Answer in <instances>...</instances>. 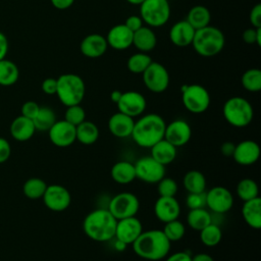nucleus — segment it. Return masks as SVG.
<instances>
[{
    "mask_svg": "<svg viewBox=\"0 0 261 261\" xmlns=\"http://www.w3.org/2000/svg\"><path fill=\"white\" fill-rule=\"evenodd\" d=\"M118 111L130 117L140 116L147 107L145 97L136 91L122 92L119 101L116 103Z\"/></svg>",
    "mask_w": 261,
    "mask_h": 261,
    "instance_id": "obj_15",
    "label": "nucleus"
},
{
    "mask_svg": "<svg viewBox=\"0 0 261 261\" xmlns=\"http://www.w3.org/2000/svg\"><path fill=\"white\" fill-rule=\"evenodd\" d=\"M153 60L145 52H138L128 57L126 61L127 69L133 73H143Z\"/></svg>",
    "mask_w": 261,
    "mask_h": 261,
    "instance_id": "obj_39",
    "label": "nucleus"
},
{
    "mask_svg": "<svg viewBox=\"0 0 261 261\" xmlns=\"http://www.w3.org/2000/svg\"><path fill=\"white\" fill-rule=\"evenodd\" d=\"M142 77L146 88L156 94L163 93L169 86V73L159 62L152 61L142 73Z\"/></svg>",
    "mask_w": 261,
    "mask_h": 261,
    "instance_id": "obj_10",
    "label": "nucleus"
},
{
    "mask_svg": "<svg viewBox=\"0 0 261 261\" xmlns=\"http://www.w3.org/2000/svg\"><path fill=\"white\" fill-rule=\"evenodd\" d=\"M233 205V196L231 192L220 186L213 187L206 192V207L212 212L223 214L228 212Z\"/></svg>",
    "mask_w": 261,
    "mask_h": 261,
    "instance_id": "obj_13",
    "label": "nucleus"
},
{
    "mask_svg": "<svg viewBox=\"0 0 261 261\" xmlns=\"http://www.w3.org/2000/svg\"><path fill=\"white\" fill-rule=\"evenodd\" d=\"M121 94H122L121 91H118V90L112 91L111 94H110V100H111L113 103L116 104V103L119 101V99H120V97H121Z\"/></svg>",
    "mask_w": 261,
    "mask_h": 261,
    "instance_id": "obj_55",
    "label": "nucleus"
},
{
    "mask_svg": "<svg viewBox=\"0 0 261 261\" xmlns=\"http://www.w3.org/2000/svg\"><path fill=\"white\" fill-rule=\"evenodd\" d=\"M143 23H144V21L140 15H130L125 19L124 25L134 33L137 30H139L140 28H142Z\"/></svg>",
    "mask_w": 261,
    "mask_h": 261,
    "instance_id": "obj_48",
    "label": "nucleus"
},
{
    "mask_svg": "<svg viewBox=\"0 0 261 261\" xmlns=\"http://www.w3.org/2000/svg\"><path fill=\"white\" fill-rule=\"evenodd\" d=\"M11 154V147L8 141L4 138H0V163H4L8 160Z\"/></svg>",
    "mask_w": 261,
    "mask_h": 261,
    "instance_id": "obj_49",
    "label": "nucleus"
},
{
    "mask_svg": "<svg viewBox=\"0 0 261 261\" xmlns=\"http://www.w3.org/2000/svg\"><path fill=\"white\" fill-rule=\"evenodd\" d=\"M156 35L149 27L143 25L133 34V45L140 52L148 53L156 47Z\"/></svg>",
    "mask_w": 261,
    "mask_h": 261,
    "instance_id": "obj_26",
    "label": "nucleus"
},
{
    "mask_svg": "<svg viewBox=\"0 0 261 261\" xmlns=\"http://www.w3.org/2000/svg\"><path fill=\"white\" fill-rule=\"evenodd\" d=\"M42 91L47 95H55L57 90V79L47 77L41 85Z\"/></svg>",
    "mask_w": 261,
    "mask_h": 261,
    "instance_id": "obj_47",
    "label": "nucleus"
},
{
    "mask_svg": "<svg viewBox=\"0 0 261 261\" xmlns=\"http://www.w3.org/2000/svg\"><path fill=\"white\" fill-rule=\"evenodd\" d=\"M132 246L140 258L148 261H159L168 255L171 243L162 229H150L143 230Z\"/></svg>",
    "mask_w": 261,
    "mask_h": 261,
    "instance_id": "obj_1",
    "label": "nucleus"
},
{
    "mask_svg": "<svg viewBox=\"0 0 261 261\" xmlns=\"http://www.w3.org/2000/svg\"><path fill=\"white\" fill-rule=\"evenodd\" d=\"M260 157V147L253 140H244L236 145L232 159L240 165L248 166L256 163Z\"/></svg>",
    "mask_w": 261,
    "mask_h": 261,
    "instance_id": "obj_18",
    "label": "nucleus"
},
{
    "mask_svg": "<svg viewBox=\"0 0 261 261\" xmlns=\"http://www.w3.org/2000/svg\"><path fill=\"white\" fill-rule=\"evenodd\" d=\"M166 122L156 113H148L135 121L132 132L134 142L142 148H151L164 138Z\"/></svg>",
    "mask_w": 261,
    "mask_h": 261,
    "instance_id": "obj_2",
    "label": "nucleus"
},
{
    "mask_svg": "<svg viewBox=\"0 0 261 261\" xmlns=\"http://www.w3.org/2000/svg\"><path fill=\"white\" fill-rule=\"evenodd\" d=\"M134 124L135 120L133 117L119 111L112 114L108 119L109 132L112 136L119 139H125L130 137Z\"/></svg>",
    "mask_w": 261,
    "mask_h": 261,
    "instance_id": "obj_22",
    "label": "nucleus"
},
{
    "mask_svg": "<svg viewBox=\"0 0 261 261\" xmlns=\"http://www.w3.org/2000/svg\"><path fill=\"white\" fill-rule=\"evenodd\" d=\"M155 216L163 223L177 219L180 214V206L175 197H160L154 204Z\"/></svg>",
    "mask_w": 261,
    "mask_h": 261,
    "instance_id": "obj_19",
    "label": "nucleus"
},
{
    "mask_svg": "<svg viewBox=\"0 0 261 261\" xmlns=\"http://www.w3.org/2000/svg\"><path fill=\"white\" fill-rule=\"evenodd\" d=\"M126 2H128L129 4H133V5H140L144 0H125Z\"/></svg>",
    "mask_w": 261,
    "mask_h": 261,
    "instance_id": "obj_57",
    "label": "nucleus"
},
{
    "mask_svg": "<svg viewBox=\"0 0 261 261\" xmlns=\"http://www.w3.org/2000/svg\"><path fill=\"white\" fill-rule=\"evenodd\" d=\"M150 150V156L164 166L173 162L176 157V147L167 142L164 138L153 145Z\"/></svg>",
    "mask_w": 261,
    "mask_h": 261,
    "instance_id": "obj_27",
    "label": "nucleus"
},
{
    "mask_svg": "<svg viewBox=\"0 0 261 261\" xmlns=\"http://www.w3.org/2000/svg\"><path fill=\"white\" fill-rule=\"evenodd\" d=\"M117 219L108 209L98 208L88 213L83 222L84 232L96 242H107L114 239Z\"/></svg>",
    "mask_w": 261,
    "mask_h": 261,
    "instance_id": "obj_3",
    "label": "nucleus"
},
{
    "mask_svg": "<svg viewBox=\"0 0 261 261\" xmlns=\"http://www.w3.org/2000/svg\"><path fill=\"white\" fill-rule=\"evenodd\" d=\"M221 239L222 230L217 224L213 222L200 230V241L206 247L217 246L221 242Z\"/></svg>",
    "mask_w": 261,
    "mask_h": 261,
    "instance_id": "obj_35",
    "label": "nucleus"
},
{
    "mask_svg": "<svg viewBox=\"0 0 261 261\" xmlns=\"http://www.w3.org/2000/svg\"><path fill=\"white\" fill-rule=\"evenodd\" d=\"M241 84L248 92H259L261 90V70L258 68H250L246 70L242 74Z\"/></svg>",
    "mask_w": 261,
    "mask_h": 261,
    "instance_id": "obj_38",
    "label": "nucleus"
},
{
    "mask_svg": "<svg viewBox=\"0 0 261 261\" xmlns=\"http://www.w3.org/2000/svg\"><path fill=\"white\" fill-rule=\"evenodd\" d=\"M136 178L147 182L157 184L165 176V166L151 156L141 157L135 164Z\"/></svg>",
    "mask_w": 261,
    "mask_h": 261,
    "instance_id": "obj_11",
    "label": "nucleus"
},
{
    "mask_svg": "<svg viewBox=\"0 0 261 261\" xmlns=\"http://www.w3.org/2000/svg\"><path fill=\"white\" fill-rule=\"evenodd\" d=\"M114 247H115V249H116L117 251H123V250H125V248L127 247V245H125L124 243H122V242H120V241L115 240V242H114Z\"/></svg>",
    "mask_w": 261,
    "mask_h": 261,
    "instance_id": "obj_56",
    "label": "nucleus"
},
{
    "mask_svg": "<svg viewBox=\"0 0 261 261\" xmlns=\"http://www.w3.org/2000/svg\"><path fill=\"white\" fill-rule=\"evenodd\" d=\"M47 186L48 185L42 178L32 177V178H29L23 184L22 191L27 198L36 200V199H40L43 197Z\"/></svg>",
    "mask_w": 261,
    "mask_h": 261,
    "instance_id": "obj_37",
    "label": "nucleus"
},
{
    "mask_svg": "<svg viewBox=\"0 0 261 261\" xmlns=\"http://www.w3.org/2000/svg\"><path fill=\"white\" fill-rule=\"evenodd\" d=\"M110 175L111 178L119 185L130 184L136 179L135 165L129 161H118L112 165Z\"/></svg>",
    "mask_w": 261,
    "mask_h": 261,
    "instance_id": "obj_28",
    "label": "nucleus"
},
{
    "mask_svg": "<svg viewBox=\"0 0 261 261\" xmlns=\"http://www.w3.org/2000/svg\"><path fill=\"white\" fill-rule=\"evenodd\" d=\"M243 41L247 44H257L261 46V28L247 29L242 34Z\"/></svg>",
    "mask_w": 261,
    "mask_h": 261,
    "instance_id": "obj_44",
    "label": "nucleus"
},
{
    "mask_svg": "<svg viewBox=\"0 0 261 261\" xmlns=\"http://www.w3.org/2000/svg\"><path fill=\"white\" fill-rule=\"evenodd\" d=\"M84 80L75 73H63L57 79L56 95L64 106L81 104L85 97Z\"/></svg>",
    "mask_w": 261,
    "mask_h": 261,
    "instance_id": "obj_5",
    "label": "nucleus"
},
{
    "mask_svg": "<svg viewBox=\"0 0 261 261\" xmlns=\"http://www.w3.org/2000/svg\"><path fill=\"white\" fill-rule=\"evenodd\" d=\"M182 185L188 193H202L206 190V177L199 170H190L184 175Z\"/></svg>",
    "mask_w": 261,
    "mask_h": 261,
    "instance_id": "obj_31",
    "label": "nucleus"
},
{
    "mask_svg": "<svg viewBox=\"0 0 261 261\" xmlns=\"http://www.w3.org/2000/svg\"><path fill=\"white\" fill-rule=\"evenodd\" d=\"M107 209L117 220L132 217L137 215L140 209V201L135 194L122 192L111 198Z\"/></svg>",
    "mask_w": 261,
    "mask_h": 261,
    "instance_id": "obj_9",
    "label": "nucleus"
},
{
    "mask_svg": "<svg viewBox=\"0 0 261 261\" xmlns=\"http://www.w3.org/2000/svg\"><path fill=\"white\" fill-rule=\"evenodd\" d=\"M8 52V41L6 36L0 32V60L4 59Z\"/></svg>",
    "mask_w": 261,
    "mask_h": 261,
    "instance_id": "obj_51",
    "label": "nucleus"
},
{
    "mask_svg": "<svg viewBox=\"0 0 261 261\" xmlns=\"http://www.w3.org/2000/svg\"><path fill=\"white\" fill-rule=\"evenodd\" d=\"M133 34L124 23H118L109 30L106 41L108 46L115 50H125L133 45Z\"/></svg>",
    "mask_w": 261,
    "mask_h": 261,
    "instance_id": "obj_21",
    "label": "nucleus"
},
{
    "mask_svg": "<svg viewBox=\"0 0 261 261\" xmlns=\"http://www.w3.org/2000/svg\"><path fill=\"white\" fill-rule=\"evenodd\" d=\"M234 148H236V144H233L232 142H224L220 146V151L225 157H232Z\"/></svg>",
    "mask_w": 261,
    "mask_h": 261,
    "instance_id": "obj_52",
    "label": "nucleus"
},
{
    "mask_svg": "<svg viewBox=\"0 0 261 261\" xmlns=\"http://www.w3.org/2000/svg\"><path fill=\"white\" fill-rule=\"evenodd\" d=\"M222 114L226 122L231 126L246 127L253 120L254 109L247 99L236 96L224 102Z\"/></svg>",
    "mask_w": 261,
    "mask_h": 261,
    "instance_id": "obj_6",
    "label": "nucleus"
},
{
    "mask_svg": "<svg viewBox=\"0 0 261 261\" xmlns=\"http://www.w3.org/2000/svg\"><path fill=\"white\" fill-rule=\"evenodd\" d=\"M143 225L141 220L136 217H126L118 219L115 227L114 239L124 243L125 245H132L137 238L142 233Z\"/></svg>",
    "mask_w": 261,
    "mask_h": 261,
    "instance_id": "obj_14",
    "label": "nucleus"
},
{
    "mask_svg": "<svg viewBox=\"0 0 261 261\" xmlns=\"http://www.w3.org/2000/svg\"><path fill=\"white\" fill-rule=\"evenodd\" d=\"M108 44L106 38L100 34H90L85 37L80 45L83 55L88 58H99L107 51Z\"/></svg>",
    "mask_w": 261,
    "mask_h": 261,
    "instance_id": "obj_20",
    "label": "nucleus"
},
{
    "mask_svg": "<svg viewBox=\"0 0 261 261\" xmlns=\"http://www.w3.org/2000/svg\"><path fill=\"white\" fill-rule=\"evenodd\" d=\"M50 1L52 5L59 10H64L69 8L74 2V0H50Z\"/></svg>",
    "mask_w": 261,
    "mask_h": 261,
    "instance_id": "obj_53",
    "label": "nucleus"
},
{
    "mask_svg": "<svg viewBox=\"0 0 261 261\" xmlns=\"http://www.w3.org/2000/svg\"><path fill=\"white\" fill-rule=\"evenodd\" d=\"M99 128L98 126L92 122L85 120L79 125L75 126V138L83 145H93L99 139Z\"/></svg>",
    "mask_w": 261,
    "mask_h": 261,
    "instance_id": "obj_29",
    "label": "nucleus"
},
{
    "mask_svg": "<svg viewBox=\"0 0 261 261\" xmlns=\"http://www.w3.org/2000/svg\"><path fill=\"white\" fill-rule=\"evenodd\" d=\"M48 133L51 143L59 148L69 147L76 141L75 126L64 119L56 120Z\"/></svg>",
    "mask_w": 261,
    "mask_h": 261,
    "instance_id": "obj_16",
    "label": "nucleus"
},
{
    "mask_svg": "<svg viewBox=\"0 0 261 261\" xmlns=\"http://www.w3.org/2000/svg\"><path fill=\"white\" fill-rule=\"evenodd\" d=\"M64 120H66L74 126L79 125L80 123L86 120L85 109L81 106V104L67 106L64 113Z\"/></svg>",
    "mask_w": 261,
    "mask_h": 261,
    "instance_id": "obj_41",
    "label": "nucleus"
},
{
    "mask_svg": "<svg viewBox=\"0 0 261 261\" xmlns=\"http://www.w3.org/2000/svg\"><path fill=\"white\" fill-rule=\"evenodd\" d=\"M40 107L41 106L35 101H27L21 106V115L33 120L37 116Z\"/></svg>",
    "mask_w": 261,
    "mask_h": 261,
    "instance_id": "obj_45",
    "label": "nucleus"
},
{
    "mask_svg": "<svg viewBox=\"0 0 261 261\" xmlns=\"http://www.w3.org/2000/svg\"><path fill=\"white\" fill-rule=\"evenodd\" d=\"M192 261H214V259L207 253H198L192 256Z\"/></svg>",
    "mask_w": 261,
    "mask_h": 261,
    "instance_id": "obj_54",
    "label": "nucleus"
},
{
    "mask_svg": "<svg viewBox=\"0 0 261 261\" xmlns=\"http://www.w3.org/2000/svg\"><path fill=\"white\" fill-rule=\"evenodd\" d=\"M186 20L197 31L210 24L211 13L206 6L196 5L189 10Z\"/></svg>",
    "mask_w": 261,
    "mask_h": 261,
    "instance_id": "obj_30",
    "label": "nucleus"
},
{
    "mask_svg": "<svg viewBox=\"0 0 261 261\" xmlns=\"http://www.w3.org/2000/svg\"><path fill=\"white\" fill-rule=\"evenodd\" d=\"M192 137V128L184 119H174L165 126L164 139L174 147L187 145Z\"/></svg>",
    "mask_w": 261,
    "mask_h": 261,
    "instance_id": "obj_17",
    "label": "nucleus"
},
{
    "mask_svg": "<svg viewBox=\"0 0 261 261\" xmlns=\"http://www.w3.org/2000/svg\"><path fill=\"white\" fill-rule=\"evenodd\" d=\"M186 205L189 209L206 208V192L188 193L186 198Z\"/></svg>",
    "mask_w": 261,
    "mask_h": 261,
    "instance_id": "obj_43",
    "label": "nucleus"
},
{
    "mask_svg": "<svg viewBox=\"0 0 261 261\" xmlns=\"http://www.w3.org/2000/svg\"><path fill=\"white\" fill-rule=\"evenodd\" d=\"M187 222L191 228L200 231L212 222V216L206 208L190 209L187 216Z\"/></svg>",
    "mask_w": 261,
    "mask_h": 261,
    "instance_id": "obj_32",
    "label": "nucleus"
},
{
    "mask_svg": "<svg viewBox=\"0 0 261 261\" xmlns=\"http://www.w3.org/2000/svg\"><path fill=\"white\" fill-rule=\"evenodd\" d=\"M42 199L45 206L54 212L66 210L71 203V195L69 191L58 184L47 186Z\"/></svg>",
    "mask_w": 261,
    "mask_h": 261,
    "instance_id": "obj_12",
    "label": "nucleus"
},
{
    "mask_svg": "<svg viewBox=\"0 0 261 261\" xmlns=\"http://www.w3.org/2000/svg\"><path fill=\"white\" fill-rule=\"evenodd\" d=\"M177 190V182L171 177L164 176L157 182V191L160 197H175Z\"/></svg>",
    "mask_w": 261,
    "mask_h": 261,
    "instance_id": "obj_42",
    "label": "nucleus"
},
{
    "mask_svg": "<svg viewBox=\"0 0 261 261\" xmlns=\"http://www.w3.org/2000/svg\"><path fill=\"white\" fill-rule=\"evenodd\" d=\"M140 16L149 27L160 28L169 19V3L167 0H144L140 4Z\"/></svg>",
    "mask_w": 261,
    "mask_h": 261,
    "instance_id": "obj_7",
    "label": "nucleus"
},
{
    "mask_svg": "<svg viewBox=\"0 0 261 261\" xmlns=\"http://www.w3.org/2000/svg\"><path fill=\"white\" fill-rule=\"evenodd\" d=\"M237 195L243 201H248L259 197V188L257 182L252 178H243L237 185Z\"/></svg>",
    "mask_w": 261,
    "mask_h": 261,
    "instance_id": "obj_36",
    "label": "nucleus"
},
{
    "mask_svg": "<svg viewBox=\"0 0 261 261\" xmlns=\"http://www.w3.org/2000/svg\"><path fill=\"white\" fill-rule=\"evenodd\" d=\"M56 115L53 109L47 106H41L37 116L33 119L36 130L48 132L51 126L56 122Z\"/></svg>",
    "mask_w": 261,
    "mask_h": 261,
    "instance_id": "obj_34",
    "label": "nucleus"
},
{
    "mask_svg": "<svg viewBox=\"0 0 261 261\" xmlns=\"http://www.w3.org/2000/svg\"><path fill=\"white\" fill-rule=\"evenodd\" d=\"M196 30L185 19L179 20L170 28L169 39L177 47L190 46L193 42Z\"/></svg>",
    "mask_w": 261,
    "mask_h": 261,
    "instance_id": "obj_23",
    "label": "nucleus"
},
{
    "mask_svg": "<svg viewBox=\"0 0 261 261\" xmlns=\"http://www.w3.org/2000/svg\"><path fill=\"white\" fill-rule=\"evenodd\" d=\"M9 130L10 135L14 140L24 142L30 140L34 136L36 128L32 119L19 115L11 122Z\"/></svg>",
    "mask_w": 261,
    "mask_h": 261,
    "instance_id": "obj_25",
    "label": "nucleus"
},
{
    "mask_svg": "<svg viewBox=\"0 0 261 261\" xmlns=\"http://www.w3.org/2000/svg\"><path fill=\"white\" fill-rule=\"evenodd\" d=\"M249 19L253 28H261V4L258 3L252 7L249 14Z\"/></svg>",
    "mask_w": 261,
    "mask_h": 261,
    "instance_id": "obj_46",
    "label": "nucleus"
},
{
    "mask_svg": "<svg viewBox=\"0 0 261 261\" xmlns=\"http://www.w3.org/2000/svg\"><path fill=\"white\" fill-rule=\"evenodd\" d=\"M19 77L17 65L8 59L0 60V85L4 87L14 85Z\"/></svg>",
    "mask_w": 261,
    "mask_h": 261,
    "instance_id": "obj_33",
    "label": "nucleus"
},
{
    "mask_svg": "<svg viewBox=\"0 0 261 261\" xmlns=\"http://www.w3.org/2000/svg\"><path fill=\"white\" fill-rule=\"evenodd\" d=\"M242 216L245 222L254 229L261 228V198L245 201L242 206Z\"/></svg>",
    "mask_w": 261,
    "mask_h": 261,
    "instance_id": "obj_24",
    "label": "nucleus"
},
{
    "mask_svg": "<svg viewBox=\"0 0 261 261\" xmlns=\"http://www.w3.org/2000/svg\"><path fill=\"white\" fill-rule=\"evenodd\" d=\"M165 261H192V256L187 252H176L171 255H167Z\"/></svg>",
    "mask_w": 261,
    "mask_h": 261,
    "instance_id": "obj_50",
    "label": "nucleus"
},
{
    "mask_svg": "<svg viewBox=\"0 0 261 261\" xmlns=\"http://www.w3.org/2000/svg\"><path fill=\"white\" fill-rule=\"evenodd\" d=\"M225 44L223 33L216 27L207 25L195 32L192 46L197 54L203 57H212L221 52Z\"/></svg>",
    "mask_w": 261,
    "mask_h": 261,
    "instance_id": "obj_4",
    "label": "nucleus"
},
{
    "mask_svg": "<svg viewBox=\"0 0 261 261\" xmlns=\"http://www.w3.org/2000/svg\"><path fill=\"white\" fill-rule=\"evenodd\" d=\"M162 231L170 243L177 242L184 238L186 233V226L178 219H174L164 223Z\"/></svg>",
    "mask_w": 261,
    "mask_h": 261,
    "instance_id": "obj_40",
    "label": "nucleus"
},
{
    "mask_svg": "<svg viewBox=\"0 0 261 261\" xmlns=\"http://www.w3.org/2000/svg\"><path fill=\"white\" fill-rule=\"evenodd\" d=\"M181 101L188 111L194 114H200L209 108L211 98L206 88L198 84H193L181 87Z\"/></svg>",
    "mask_w": 261,
    "mask_h": 261,
    "instance_id": "obj_8",
    "label": "nucleus"
}]
</instances>
